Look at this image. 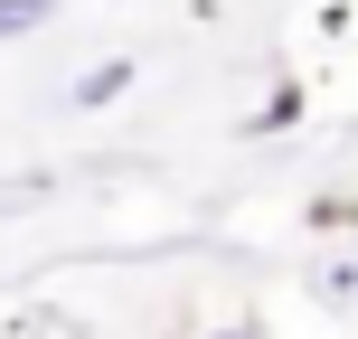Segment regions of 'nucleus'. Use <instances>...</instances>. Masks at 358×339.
I'll list each match as a JSON object with an SVG mask.
<instances>
[{"label":"nucleus","mask_w":358,"mask_h":339,"mask_svg":"<svg viewBox=\"0 0 358 339\" xmlns=\"http://www.w3.org/2000/svg\"><path fill=\"white\" fill-rule=\"evenodd\" d=\"M123 85H132V57H104V66H85V75H76V104L94 113V104H113Z\"/></svg>","instance_id":"nucleus-1"},{"label":"nucleus","mask_w":358,"mask_h":339,"mask_svg":"<svg viewBox=\"0 0 358 339\" xmlns=\"http://www.w3.org/2000/svg\"><path fill=\"white\" fill-rule=\"evenodd\" d=\"M57 10H66V0H0V48H10V38H29V29H48Z\"/></svg>","instance_id":"nucleus-2"},{"label":"nucleus","mask_w":358,"mask_h":339,"mask_svg":"<svg viewBox=\"0 0 358 339\" xmlns=\"http://www.w3.org/2000/svg\"><path fill=\"white\" fill-rule=\"evenodd\" d=\"M292 123H302V85H273L264 104H255V123H245V132H292Z\"/></svg>","instance_id":"nucleus-3"},{"label":"nucleus","mask_w":358,"mask_h":339,"mask_svg":"<svg viewBox=\"0 0 358 339\" xmlns=\"http://www.w3.org/2000/svg\"><path fill=\"white\" fill-rule=\"evenodd\" d=\"M208 339H255V330H208Z\"/></svg>","instance_id":"nucleus-4"}]
</instances>
